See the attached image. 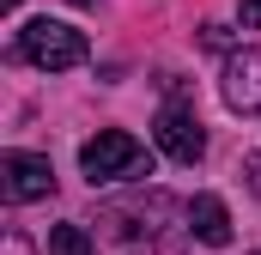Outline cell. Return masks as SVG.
<instances>
[{
	"label": "cell",
	"mask_w": 261,
	"mask_h": 255,
	"mask_svg": "<svg viewBox=\"0 0 261 255\" xmlns=\"http://www.w3.org/2000/svg\"><path fill=\"white\" fill-rule=\"evenodd\" d=\"M49 189H55V164H49V158H37V152H6V158H0V194H6L12 207L43 200Z\"/></svg>",
	"instance_id": "cell-4"
},
{
	"label": "cell",
	"mask_w": 261,
	"mask_h": 255,
	"mask_svg": "<svg viewBox=\"0 0 261 255\" xmlns=\"http://www.w3.org/2000/svg\"><path fill=\"white\" fill-rule=\"evenodd\" d=\"M225 104L237 116H255L261 110V49H243L225 61Z\"/></svg>",
	"instance_id": "cell-5"
},
{
	"label": "cell",
	"mask_w": 261,
	"mask_h": 255,
	"mask_svg": "<svg viewBox=\"0 0 261 255\" xmlns=\"http://www.w3.org/2000/svg\"><path fill=\"white\" fill-rule=\"evenodd\" d=\"M0 6H6V12H12V6H18V0H0Z\"/></svg>",
	"instance_id": "cell-11"
},
{
	"label": "cell",
	"mask_w": 261,
	"mask_h": 255,
	"mask_svg": "<svg viewBox=\"0 0 261 255\" xmlns=\"http://www.w3.org/2000/svg\"><path fill=\"white\" fill-rule=\"evenodd\" d=\"M249 183H255V194H261V152L249 158Z\"/></svg>",
	"instance_id": "cell-9"
},
{
	"label": "cell",
	"mask_w": 261,
	"mask_h": 255,
	"mask_svg": "<svg viewBox=\"0 0 261 255\" xmlns=\"http://www.w3.org/2000/svg\"><path fill=\"white\" fill-rule=\"evenodd\" d=\"M79 170H85V183L97 189V183H146L152 176V152L122 134V128H103L97 140H85L79 146Z\"/></svg>",
	"instance_id": "cell-1"
},
{
	"label": "cell",
	"mask_w": 261,
	"mask_h": 255,
	"mask_svg": "<svg viewBox=\"0 0 261 255\" xmlns=\"http://www.w3.org/2000/svg\"><path fill=\"white\" fill-rule=\"evenodd\" d=\"M152 140H158V152H164V158H176V164H195L200 152H206L200 116L189 110V104H164V110H158V122H152Z\"/></svg>",
	"instance_id": "cell-3"
},
{
	"label": "cell",
	"mask_w": 261,
	"mask_h": 255,
	"mask_svg": "<svg viewBox=\"0 0 261 255\" xmlns=\"http://www.w3.org/2000/svg\"><path fill=\"white\" fill-rule=\"evenodd\" d=\"M243 24H261V0H243Z\"/></svg>",
	"instance_id": "cell-8"
},
{
	"label": "cell",
	"mask_w": 261,
	"mask_h": 255,
	"mask_svg": "<svg viewBox=\"0 0 261 255\" xmlns=\"http://www.w3.org/2000/svg\"><path fill=\"white\" fill-rule=\"evenodd\" d=\"M49 255H97V243L85 237V225H55L49 231Z\"/></svg>",
	"instance_id": "cell-7"
},
{
	"label": "cell",
	"mask_w": 261,
	"mask_h": 255,
	"mask_svg": "<svg viewBox=\"0 0 261 255\" xmlns=\"http://www.w3.org/2000/svg\"><path fill=\"white\" fill-rule=\"evenodd\" d=\"M182 219H189V231H195L206 249H225V243H231V213H225L219 194H195V200L182 207Z\"/></svg>",
	"instance_id": "cell-6"
},
{
	"label": "cell",
	"mask_w": 261,
	"mask_h": 255,
	"mask_svg": "<svg viewBox=\"0 0 261 255\" xmlns=\"http://www.w3.org/2000/svg\"><path fill=\"white\" fill-rule=\"evenodd\" d=\"M79 6H91V0H79Z\"/></svg>",
	"instance_id": "cell-12"
},
{
	"label": "cell",
	"mask_w": 261,
	"mask_h": 255,
	"mask_svg": "<svg viewBox=\"0 0 261 255\" xmlns=\"http://www.w3.org/2000/svg\"><path fill=\"white\" fill-rule=\"evenodd\" d=\"M18 61L43 67V73H67L85 61V31H73L61 18H31L18 31Z\"/></svg>",
	"instance_id": "cell-2"
},
{
	"label": "cell",
	"mask_w": 261,
	"mask_h": 255,
	"mask_svg": "<svg viewBox=\"0 0 261 255\" xmlns=\"http://www.w3.org/2000/svg\"><path fill=\"white\" fill-rule=\"evenodd\" d=\"M6 255H31V249H24V237H6Z\"/></svg>",
	"instance_id": "cell-10"
}]
</instances>
